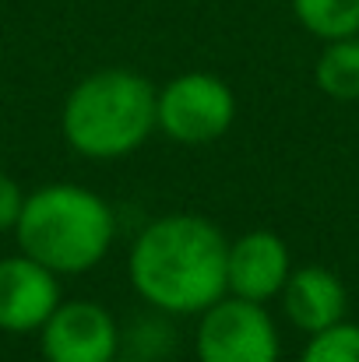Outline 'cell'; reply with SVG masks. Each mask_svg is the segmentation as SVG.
I'll list each match as a JSON object with an SVG mask.
<instances>
[{
	"label": "cell",
	"mask_w": 359,
	"mask_h": 362,
	"mask_svg": "<svg viewBox=\"0 0 359 362\" xmlns=\"http://www.w3.org/2000/svg\"><path fill=\"white\" fill-rule=\"evenodd\" d=\"M226 233L194 211L152 218L127 250L134 296L166 317H198L226 296Z\"/></svg>",
	"instance_id": "cell-1"
},
{
	"label": "cell",
	"mask_w": 359,
	"mask_h": 362,
	"mask_svg": "<svg viewBox=\"0 0 359 362\" xmlns=\"http://www.w3.org/2000/svg\"><path fill=\"white\" fill-rule=\"evenodd\" d=\"M18 253L39 260L60 278L96 271L117 243L113 204L81 183H42L28 190L14 226Z\"/></svg>",
	"instance_id": "cell-2"
},
{
	"label": "cell",
	"mask_w": 359,
	"mask_h": 362,
	"mask_svg": "<svg viewBox=\"0 0 359 362\" xmlns=\"http://www.w3.org/2000/svg\"><path fill=\"white\" fill-rule=\"evenodd\" d=\"M60 134L89 162L134 155L155 134V85L134 67L85 74L60 106Z\"/></svg>",
	"instance_id": "cell-3"
},
{
	"label": "cell",
	"mask_w": 359,
	"mask_h": 362,
	"mask_svg": "<svg viewBox=\"0 0 359 362\" xmlns=\"http://www.w3.org/2000/svg\"><path fill=\"white\" fill-rule=\"evenodd\" d=\"M237 123V92L212 71H183L155 88V130L173 144L222 141Z\"/></svg>",
	"instance_id": "cell-4"
},
{
	"label": "cell",
	"mask_w": 359,
	"mask_h": 362,
	"mask_svg": "<svg viewBox=\"0 0 359 362\" xmlns=\"http://www.w3.org/2000/svg\"><path fill=\"white\" fill-rule=\"evenodd\" d=\"M194 356L198 362H278L282 334L268 306L222 296L198 313Z\"/></svg>",
	"instance_id": "cell-5"
},
{
	"label": "cell",
	"mask_w": 359,
	"mask_h": 362,
	"mask_svg": "<svg viewBox=\"0 0 359 362\" xmlns=\"http://www.w3.org/2000/svg\"><path fill=\"white\" fill-rule=\"evenodd\" d=\"M42 362H117L120 320L96 299H64L39 327Z\"/></svg>",
	"instance_id": "cell-6"
},
{
	"label": "cell",
	"mask_w": 359,
	"mask_h": 362,
	"mask_svg": "<svg viewBox=\"0 0 359 362\" xmlns=\"http://www.w3.org/2000/svg\"><path fill=\"white\" fill-rule=\"evenodd\" d=\"M64 303L60 274L25 253L0 257V331L11 338L39 334L50 313Z\"/></svg>",
	"instance_id": "cell-7"
},
{
	"label": "cell",
	"mask_w": 359,
	"mask_h": 362,
	"mask_svg": "<svg viewBox=\"0 0 359 362\" xmlns=\"http://www.w3.org/2000/svg\"><path fill=\"white\" fill-rule=\"evenodd\" d=\"M292 253L289 243L271 229H250L226 250V296H237L246 303H275L292 274Z\"/></svg>",
	"instance_id": "cell-8"
},
{
	"label": "cell",
	"mask_w": 359,
	"mask_h": 362,
	"mask_svg": "<svg viewBox=\"0 0 359 362\" xmlns=\"http://www.w3.org/2000/svg\"><path fill=\"white\" fill-rule=\"evenodd\" d=\"M282 317L292 331L303 338H314L342 320H349V288L338 278V271L324 264H300L292 267L282 296H278Z\"/></svg>",
	"instance_id": "cell-9"
},
{
	"label": "cell",
	"mask_w": 359,
	"mask_h": 362,
	"mask_svg": "<svg viewBox=\"0 0 359 362\" xmlns=\"http://www.w3.org/2000/svg\"><path fill=\"white\" fill-rule=\"evenodd\" d=\"M314 85L335 103H359V35L321 42L314 60Z\"/></svg>",
	"instance_id": "cell-10"
},
{
	"label": "cell",
	"mask_w": 359,
	"mask_h": 362,
	"mask_svg": "<svg viewBox=\"0 0 359 362\" xmlns=\"http://www.w3.org/2000/svg\"><path fill=\"white\" fill-rule=\"evenodd\" d=\"M296 25L317 42L359 35V0H289Z\"/></svg>",
	"instance_id": "cell-11"
},
{
	"label": "cell",
	"mask_w": 359,
	"mask_h": 362,
	"mask_svg": "<svg viewBox=\"0 0 359 362\" xmlns=\"http://www.w3.org/2000/svg\"><path fill=\"white\" fill-rule=\"evenodd\" d=\"M176 334L169 327V317L152 310L148 317H134L127 327H120V356L137 362H159L173 349Z\"/></svg>",
	"instance_id": "cell-12"
},
{
	"label": "cell",
	"mask_w": 359,
	"mask_h": 362,
	"mask_svg": "<svg viewBox=\"0 0 359 362\" xmlns=\"http://www.w3.org/2000/svg\"><path fill=\"white\" fill-rule=\"evenodd\" d=\"M300 362H359V324L342 320V324L307 338Z\"/></svg>",
	"instance_id": "cell-13"
},
{
	"label": "cell",
	"mask_w": 359,
	"mask_h": 362,
	"mask_svg": "<svg viewBox=\"0 0 359 362\" xmlns=\"http://www.w3.org/2000/svg\"><path fill=\"white\" fill-rule=\"evenodd\" d=\"M25 197H28V190L14 176L0 173V236L14 233V226L21 218V208H25Z\"/></svg>",
	"instance_id": "cell-14"
},
{
	"label": "cell",
	"mask_w": 359,
	"mask_h": 362,
	"mask_svg": "<svg viewBox=\"0 0 359 362\" xmlns=\"http://www.w3.org/2000/svg\"><path fill=\"white\" fill-rule=\"evenodd\" d=\"M117 362H137V359H127V356H120V359Z\"/></svg>",
	"instance_id": "cell-15"
}]
</instances>
